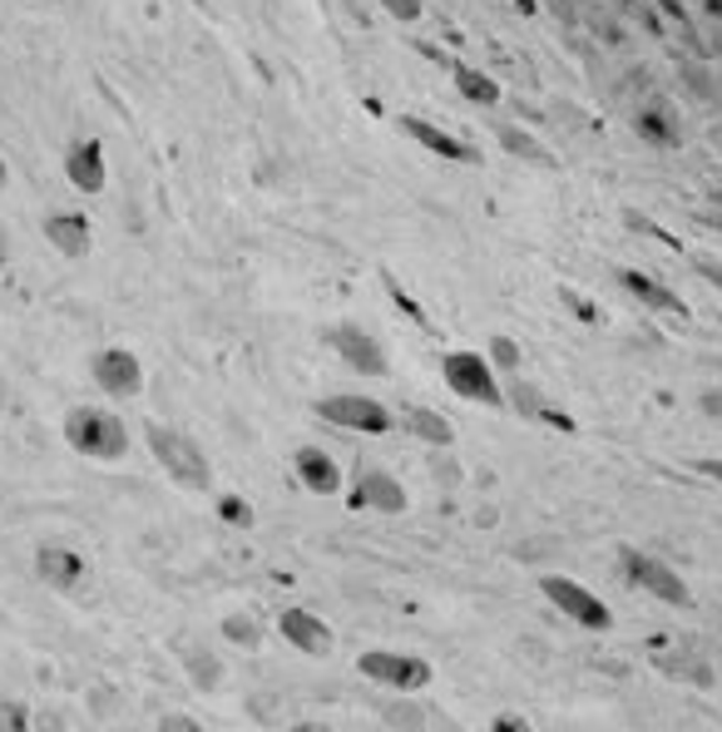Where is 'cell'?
<instances>
[{"instance_id":"obj_1","label":"cell","mask_w":722,"mask_h":732,"mask_svg":"<svg viewBox=\"0 0 722 732\" xmlns=\"http://www.w3.org/2000/svg\"><path fill=\"white\" fill-rule=\"evenodd\" d=\"M59 435H65V445L75 455H85V461H124L129 455V431L124 421H119L114 411H104V406H69L65 421H59Z\"/></svg>"},{"instance_id":"obj_2","label":"cell","mask_w":722,"mask_h":732,"mask_svg":"<svg viewBox=\"0 0 722 732\" xmlns=\"http://www.w3.org/2000/svg\"><path fill=\"white\" fill-rule=\"evenodd\" d=\"M144 441H148V455L164 465V475L174 485H184V490H208V485H213V461L203 455V445H198L193 435L174 431V425H164V421H148Z\"/></svg>"},{"instance_id":"obj_3","label":"cell","mask_w":722,"mask_h":732,"mask_svg":"<svg viewBox=\"0 0 722 732\" xmlns=\"http://www.w3.org/2000/svg\"><path fill=\"white\" fill-rule=\"evenodd\" d=\"M441 381L451 386L460 401H480V406H504V386L495 376L490 356L480 352H445L441 356Z\"/></svg>"},{"instance_id":"obj_4","label":"cell","mask_w":722,"mask_h":732,"mask_svg":"<svg viewBox=\"0 0 722 732\" xmlns=\"http://www.w3.org/2000/svg\"><path fill=\"white\" fill-rule=\"evenodd\" d=\"M540 594L564 613V619L579 623V629H593V633H609L613 629V609L593 589H584L579 579H569V574H544Z\"/></svg>"},{"instance_id":"obj_5","label":"cell","mask_w":722,"mask_h":732,"mask_svg":"<svg viewBox=\"0 0 722 732\" xmlns=\"http://www.w3.org/2000/svg\"><path fill=\"white\" fill-rule=\"evenodd\" d=\"M356 673L381 683V688H391V692H421L425 683L435 678L431 658H421V653H396V648H366L362 658H356Z\"/></svg>"},{"instance_id":"obj_6","label":"cell","mask_w":722,"mask_h":732,"mask_svg":"<svg viewBox=\"0 0 722 732\" xmlns=\"http://www.w3.org/2000/svg\"><path fill=\"white\" fill-rule=\"evenodd\" d=\"M619 569L629 574V579L638 584L643 594H653L658 603H673V609H692L688 584H682L678 569H668L658 554H643V550H633V544H623V550H619Z\"/></svg>"},{"instance_id":"obj_7","label":"cell","mask_w":722,"mask_h":732,"mask_svg":"<svg viewBox=\"0 0 722 732\" xmlns=\"http://www.w3.org/2000/svg\"><path fill=\"white\" fill-rule=\"evenodd\" d=\"M312 411L322 415V421L342 425V431H362V435H386L396 425V415L386 411L376 396H322Z\"/></svg>"},{"instance_id":"obj_8","label":"cell","mask_w":722,"mask_h":732,"mask_svg":"<svg viewBox=\"0 0 722 732\" xmlns=\"http://www.w3.org/2000/svg\"><path fill=\"white\" fill-rule=\"evenodd\" d=\"M322 342L332 346L336 356H342V366H352V371H362V376H386V371H391V362H386V346L376 342L366 326H356V322L326 326Z\"/></svg>"},{"instance_id":"obj_9","label":"cell","mask_w":722,"mask_h":732,"mask_svg":"<svg viewBox=\"0 0 722 732\" xmlns=\"http://www.w3.org/2000/svg\"><path fill=\"white\" fill-rule=\"evenodd\" d=\"M89 376H95L99 391L119 396V401L144 391V362H138L129 346H99V352L89 356Z\"/></svg>"},{"instance_id":"obj_10","label":"cell","mask_w":722,"mask_h":732,"mask_svg":"<svg viewBox=\"0 0 722 732\" xmlns=\"http://www.w3.org/2000/svg\"><path fill=\"white\" fill-rule=\"evenodd\" d=\"M346 504L352 510H371V514H406V485L396 475H386L381 465H356Z\"/></svg>"},{"instance_id":"obj_11","label":"cell","mask_w":722,"mask_h":732,"mask_svg":"<svg viewBox=\"0 0 722 732\" xmlns=\"http://www.w3.org/2000/svg\"><path fill=\"white\" fill-rule=\"evenodd\" d=\"M277 633H282V639L292 643L297 653H307V658H326V653H332V643H336L332 623H326L322 613L302 609V603H292V609L277 613Z\"/></svg>"},{"instance_id":"obj_12","label":"cell","mask_w":722,"mask_h":732,"mask_svg":"<svg viewBox=\"0 0 722 732\" xmlns=\"http://www.w3.org/2000/svg\"><path fill=\"white\" fill-rule=\"evenodd\" d=\"M65 178L79 188L85 198L104 193L109 188V158H104V144L99 138H75L65 148Z\"/></svg>"},{"instance_id":"obj_13","label":"cell","mask_w":722,"mask_h":732,"mask_svg":"<svg viewBox=\"0 0 722 732\" xmlns=\"http://www.w3.org/2000/svg\"><path fill=\"white\" fill-rule=\"evenodd\" d=\"M35 579L55 594H75L85 584V554L65 550V544H40L35 550Z\"/></svg>"},{"instance_id":"obj_14","label":"cell","mask_w":722,"mask_h":732,"mask_svg":"<svg viewBox=\"0 0 722 732\" xmlns=\"http://www.w3.org/2000/svg\"><path fill=\"white\" fill-rule=\"evenodd\" d=\"M292 475L302 480V490H312V495H336V490L346 485L342 465H336L332 455L322 451V445H297V455H292Z\"/></svg>"},{"instance_id":"obj_15","label":"cell","mask_w":722,"mask_h":732,"mask_svg":"<svg viewBox=\"0 0 722 732\" xmlns=\"http://www.w3.org/2000/svg\"><path fill=\"white\" fill-rule=\"evenodd\" d=\"M401 129L425 148V154H435V158H451V164H475V158H480L470 144H465V138L445 134L441 124H431V119H421V114H401Z\"/></svg>"},{"instance_id":"obj_16","label":"cell","mask_w":722,"mask_h":732,"mask_svg":"<svg viewBox=\"0 0 722 732\" xmlns=\"http://www.w3.org/2000/svg\"><path fill=\"white\" fill-rule=\"evenodd\" d=\"M504 401L514 406L520 415H530V421H544V425H554V431H564V435H574L579 431V421H574L569 411H559V406H549L544 401V391L540 386H530V381H520V376H510V391H504Z\"/></svg>"},{"instance_id":"obj_17","label":"cell","mask_w":722,"mask_h":732,"mask_svg":"<svg viewBox=\"0 0 722 732\" xmlns=\"http://www.w3.org/2000/svg\"><path fill=\"white\" fill-rule=\"evenodd\" d=\"M89 218L85 213H75V208H59V213H45V237H49V247L55 253H65V257H85L89 253Z\"/></svg>"},{"instance_id":"obj_18","label":"cell","mask_w":722,"mask_h":732,"mask_svg":"<svg viewBox=\"0 0 722 732\" xmlns=\"http://www.w3.org/2000/svg\"><path fill=\"white\" fill-rule=\"evenodd\" d=\"M619 287L629 297H638L643 307H653V312H678V317H688V307H682V297L673 292V287H663L658 277H648V273H638V267H619Z\"/></svg>"},{"instance_id":"obj_19","label":"cell","mask_w":722,"mask_h":732,"mask_svg":"<svg viewBox=\"0 0 722 732\" xmlns=\"http://www.w3.org/2000/svg\"><path fill=\"white\" fill-rule=\"evenodd\" d=\"M633 129H638L643 138H648V144H658V148H673L678 144V119L668 114V104H658V99H653V104H638V114H633Z\"/></svg>"},{"instance_id":"obj_20","label":"cell","mask_w":722,"mask_h":732,"mask_svg":"<svg viewBox=\"0 0 722 732\" xmlns=\"http://www.w3.org/2000/svg\"><path fill=\"white\" fill-rule=\"evenodd\" d=\"M451 75H455V89H460V95L470 99V104H480V109H495V104H500V85H495V79L485 75V69L460 65V59H455Z\"/></svg>"},{"instance_id":"obj_21","label":"cell","mask_w":722,"mask_h":732,"mask_svg":"<svg viewBox=\"0 0 722 732\" xmlns=\"http://www.w3.org/2000/svg\"><path fill=\"white\" fill-rule=\"evenodd\" d=\"M406 431L421 435L425 445H451L455 441V425L445 421L441 411H431V406H406Z\"/></svg>"},{"instance_id":"obj_22","label":"cell","mask_w":722,"mask_h":732,"mask_svg":"<svg viewBox=\"0 0 722 732\" xmlns=\"http://www.w3.org/2000/svg\"><path fill=\"white\" fill-rule=\"evenodd\" d=\"M495 138H500L510 154H520V158H530V164H540V168H554V154L540 144L534 134H524V129H514V124H495Z\"/></svg>"},{"instance_id":"obj_23","label":"cell","mask_w":722,"mask_h":732,"mask_svg":"<svg viewBox=\"0 0 722 732\" xmlns=\"http://www.w3.org/2000/svg\"><path fill=\"white\" fill-rule=\"evenodd\" d=\"M485 356H490L495 376H520V362H524V352H520V342H514V336L495 332V336H490V346H485Z\"/></svg>"},{"instance_id":"obj_24","label":"cell","mask_w":722,"mask_h":732,"mask_svg":"<svg viewBox=\"0 0 722 732\" xmlns=\"http://www.w3.org/2000/svg\"><path fill=\"white\" fill-rule=\"evenodd\" d=\"M223 639L237 643V648H257V643H263V629H257L253 613H227V619H223Z\"/></svg>"},{"instance_id":"obj_25","label":"cell","mask_w":722,"mask_h":732,"mask_svg":"<svg viewBox=\"0 0 722 732\" xmlns=\"http://www.w3.org/2000/svg\"><path fill=\"white\" fill-rule=\"evenodd\" d=\"M188 678H193V688L213 692L218 683H223V663H218L213 653H188Z\"/></svg>"},{"instance_id":"obj_26","label":"cell","mask_w":722,"mask_h":732,"mask_svg":"<svg viewBox=\"0 0 722 732\" xmlns=\"http://www.w3.org/2000/svg\"><path fill=\"white\" fill-rule=\"evenodd\" d=\"M218 520L223 524H253V504L243 500V495H218Z\"/></svg>"},{"instance_id":"obj_27","label":"cell","mask_w":722,"mask_h":732,"mask_svg":"<svg viewBox=\"0 0 722 732\" xmlns=\"http://www.w3.org/2000/svg\"><path fill=\"white\" fill-rule=\"evenodd\" d=\"M30 708L25 702H15V698H0V732H25L30 728Z\"/></svg>"},{"instance_id":"obj_28","label":"cell","mask_w":722,"mask_h":732,"mask_svg":"<svg viewBox=\"0 0 722 732\" xmlns=\"http://www.w3.org/2000/svg\"><path fill=\"white\" fill-rule=\"evenodd\" d=\"M559 302L569 307V312L579 317L584 326H593V322H599V307H593V302H589V297H584V292H574V287H559Z\"/></svg>"},{"instance_id":"obj_29","label":"cell","mask_w":722,"mask_h":732,"mask_svg":"<svg viewBox=\"0 0 722 732\" xmlns=\"http://www.w3.org/2000/svg\"><path fill=\"white\" fill-rule=\"evenodd\" d=\"M381 10L391 20H401V25H415L425 15V0H381Z\"/></svg>"},{"instance_id":"obj_30","label":"cell","mask_w":722,"mask_h":732,"mask_svg":"<svg viewBox=\"0 0 722 732\" xmlns=\"http://www.w3.org/2000/svg\"><path fill=\"white\" fill-rule=\"evenodd\" d=\"M386 292H391V297H396V307H406V317H411V322H415V326H431V317H425V312H421V307H415V302H411V297H406V292H401V287H396V277H386Z\"/></svg>"},{"instance_id":"obj_31","label":"cell","mask_w":722,"mask_h":732,"mask_svg":"<svg viewBox=\"0 0 722 732\" xmlns=\"http://www.w3.org/2000/svg\"><path fill=\"white\" fill-rule=\"evenodd\" d=\"M698 273L708 277L712 287H722V263H712V257H698Z\"/></svg>"},{"instance_id":"obj_32","label":"cell","mask_w":722,"mask_h":732,"mask_svg":"<svg viewBox=\"0 0 722 732\" xmlns=\"http://www.w3.org/2000/svg\"><path fill=\"white\" fill-rule=\"evenodd\" d=\"M698 406H702L708 415H718V421H722V391H702V396H698Z\"/></svg>"},{"instance_id":"obj_33","label":"cell","mask_w":722,"mask_h":732,"mask_svg":"<svg viewBox=\"0 0 722 732\" xmlns=\"http://www.w3.org/2000/svg\"><path fill=\"white\" fill-rule=\"evenodd\" d=\"M692 470H698V475H712V480L722 485V461H692Z\"/></svg>"},{"instance_id":"obj_34","label":"cell","mask_w":722,"mask_h":732,"mask_svg":"<svg viewBox=\"0 0 722 732\" xmlns=\"http://www.w3.org/2000/svg\"><path fill=\"white\" fill-rule=\"evenodd\" d=\"M158 728H168V732H193L198 722H188V718H164V722H158Z\"/></svg>"},{"instance_id":"obj_35","label":"cell","mask_w":722,"mask_h":732,"mask_svg":"<svg viewBox=\"0 0 722 732\" xmlns=\"http://www.w3.org/2000/svg\"><path fill=\"white\" fill-rule=\"evenodd\" d=\"M658 5H663V10H668V15H673V20H678V25H682V20H688V15H682V5H678V0H658Z\"/></svg>"},{"instance_id":"obj_36","label":"cell","mask_w":722,"mask_h":732,"mask_svg":"<svg viewBox=\"0 0 722 732\" xmlns=\"http://www.w3.org/2000/svg\"><path fill=\"white\" fill-rule=\"evenodd\" d=\"M5 257H10V233L0 228V273H5Z\"/></svg>"},{"instance_id":"obj_37","label":"cell","mask_w":722,"mask_h":732,"mask_svg":"<svg viewBox=\"0 0 722 732\" xmlns=\"http://www.w3.org/2000/svg\"><path fill=\"white\" fill-rule=\"evenodd\" d=\"M10 184V164H5V158H0V188H5Z\"/></svg>"},{"instance_id":"obj_38","label":"cell","mask_w":722,"mask_h":732,"mask_svg":"<svg viewBox=\"0 0 722 732\" xmlns=\"http://www.w3.org/2000/svg\"><path fill=\"white\" fill-rule=\"evenodd\" d=\"M0 415H5V391H0Z\"/></svg>"}]
</instances>
